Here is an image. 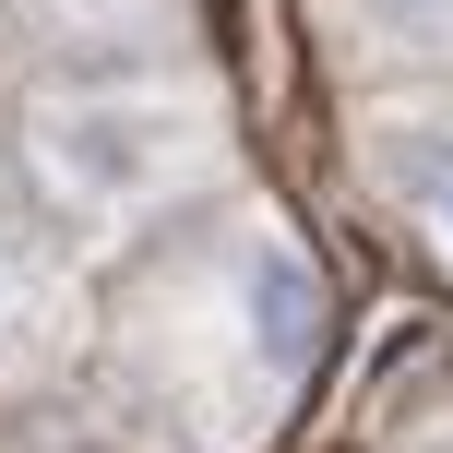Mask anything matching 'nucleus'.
Listing matches in <instances>:
<instances>
[{
    "mask_svg": "<svg viewBox=\"0 0 453 453\" xmlns=\"http://www.w3.org/2000/svg\"><path fill=\"white\" fill-rule=\"evenodd\" d=\"M24 156L60 203L132 215V203H167L180 180L215 167V108L203 96H132V84L48 96V108H24Z\"/></svg>",
    "mask_w": 453,
    "mask_h": 453,
    "instance_id": "obj_1",
    "label": "nucleus"
},
{
    "mask_svg": "<svg viewBox=\"0 0 453 453\" xmlns=\"http://www.w3.org/2000/svg\"><path fill=\"white\" fill-rule=\"evenodd\" d=\"M430 239H441V263H453V167L430 180Z\"/></svg>",
    "mask_w": 453,
    "mask_h": 453,
    "instance_id": "obj_3",
    "label": "nucleus"
},
{
    "mask_svg": "<svg viewBox=\"0 0 453 453\" xmlns=\"http://www.w3.org/2000/svg\"><path fill=\"white\" fill-rule=\"evenodd\" d=\"M250 346H263V370H298V346H311V263L287 239H263V274H250Z\"/></svg>",
    "mask_w": 453,
    "mask_h": 453,
    "instance_id": "obj_2",
    "label": "nucleus"
}]
</instances>
